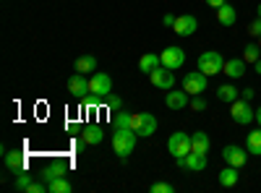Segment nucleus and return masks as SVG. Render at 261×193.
<instances>
[{"label": "nucleus", "mask_w": 261, "mask_h": 193, "mask_svg": "<svg viewBox=\"0 0 261 193\" xmlns=\"http://www.w3.org/2000/svg\"><path fill=\"white\" fill-rule=\"evenodd\" d=\"M136 141H139V133L130 131V128H115L113 133V149L120 159H125L130 152L136 149Z\"/></svg>", "instance_id": "nucleus-1"}, {"label": "nucleus", "mask_w": 261, "mask_h": 193, "mask_svg": "<svg viewBox=\"0 0 261 193\" xmlns=\"http://www.w3.org/2000/svg\"><path fill=\"white\" fill-rule=\"evenodd\" d=\"M230 118H232L238 125H248V123H253V120H256V110H251L248 99L238 97V99L230 104Z\"/></svg>", "instance_id": "nucleus-2"}, {"label": "nucleus", "mask_w": 261, "mask_h": 193, "mask_svg": "<svg viewBox=\"0 0 261 193\" xmlns=\"http://www.w3.org/2000/svg\"><path fill=\"white\" fill-rule=\"evenodd\" d=\"M222 159H225V164L243 167V164H246V159H248V154H246V149L230 144V146H225V149H222Z\"/></svg>", "instance_id": "nucleus-11"}, {"label": "nucleus", "mask_w": 261, "mask_h": 193, "mask_svg": "<svg viewBox=\"0 0 261 193\" xmlns=\"http://www.w3.org/2000/svg\"><path fill=\"white\" fill-rule=\"evenodd\" d=\"M206 84H209V76L201 73V71H191V73L183 76V89H186L191 97L204 94V92H206Z\"/></svg>", "instance_id": "nucleus-5"}, {"label": "nucleus", "mask_w": 261, "mask_h": 193, "mask_svg": "<svg viewBox=\"0 0 261 193\" xmlns=\"http://www.w3.org/2000/svg\"><path fill=\"white\" fill-rule=\"evenodd\" d=\"M209 146H212V141H209V136H206L204 131H196V133H191V152L206 154V152H209Z\"/></svg>", "instance_id": "nucleus-18"}, {"label": "nucleus", "mask_w": 261, "mask_h": 193, "mask_svg": "<svg viewBox=\"0 0 261 193\" xmlns=\"http://www.w3.org/2000/svg\"><path fill=\"white\" fill-rule=\"evenodd\" d=\"M160 66H162V58L154 55V52H146V55H141V60H139V71L146 73V76L154 71V68H160Z\"/></svg>", "instance_id": "nucleus-19"}, {"label": "nucleus", "mask_w": 261, "mask_h": 193, "mask_svg": "<svg viewBox=\"0 0 261 193\" xmlns=\"http://www.w3.org/2000/svg\"><path fill=\"white\" fill-rule=\"evenodd\" d=\"M3 159H6V167L11 170V173H21V170H27V157L21 152H8V149L3 146Z\"/></svg>", "instance_id": "nucleus-14"}, {"label": "nucleus", "mask_w": 261, "mask_h": 193, "mask_svg": "<svg viewBox=\"0 0 261 193\" xmlns=\"http://www.w3.org/2000/svg\"><path fill=\"white\" fill-rule=\"evenodd\" d=\"M99 102H102V97H99V94H92V92L84 97V104H86V107H99Z\"/></svg>", "instance_id": "nucleus-33"}, {"label": "nucleus", "mask_w": 261, "mask_h": 193, "mask_svg": "<svg viewBox=\"0 0 261 193\" xmlns=\"http://www.w3.org/2000/svg\"><path fill=\"white\" fill-rule=\"evenodd\" d=\"M256 123L261 125V107H258V110H256Z\"/></svg>", "instance_id": "nucleus-40"}, {"label": "nucleus", "mask_w": 261, "mask_h": 193, "mask_svg": "<svg viewBox=\"0 0 261 193\" xmlns=\"http://www.w3.org/2000/svg\"><path fill=\"white\" fill-rule=\"evenodd\" d=\"M246 66H248V63L243 60V58H232V60H225V73L230 76V78H241L243 73H246Z\"/></svg>", "instance_id": "nucleus-16"}, {"label": "nucleus", "mask_w": 261, "mask_h": 193, "mask_svg": "<svg viewBox=\"0 0 261 193\" xmlns=\"http://www.w3.org/2000/svg\"><path fill=\"white\" fill-rule=\"evenodd\" d=\"M160 58H162V66L170 68V71L183 68V63H186V52H183V47H175V45H170L167 50H162Z\"/></svg>", "instance_id": "nucleus-8"}, {"label": "nucleus", "mask_w": 261, "mask_h": 193, "mask_svg": "<svg viewBox=\"0 0 261 193\" xmlns=\"http://www.w3.org/2000/svg\"><path fill=\"white\" fill-rule=\"evenodd\" d=\"M47 190H50V193H71L73 185L65 180V178H58V180H53V183L47 185Z\"/></svg>", "instance_id": "nucleus-26"}, {"label": "nucleus", "mask_w": 261, "mask_h": 193, "mask_svg": "<svg viewBox=\"0 0 261 193\" xmlns=\"http://www.w3.org/2000/svg\"><path fill=\"white\" fill-rule=\"evenodd\" d=\"M238 180H241V175H238V167L225 164V170L220 173V185H222V188H232V185H238Z\"/></svg>", "instance_id": "nucleus-21"}, {"label": "nucleus", "mask_w": 261, "mask_h": 193, "mask_svg": "<svg viewBox=\"0 0 261 193\" xmlns=\"http://www.w3.org/2000/svg\"><path fill=\"white\" fill-rule=\"evenodd\" d=\"M167 152L172 154V157H186V154H191V136L188 133H172L170 139H167Z\"/></svg>", "instance_id": "nucleus-6"}, {"label": "nucleus", "mask_w": 261, "mask_h": 193, "mask_svg": "<svg viewBox=\"0 0 261 193\" xmlns=\"http://www.w3.org/2000/svg\"><path fill=\"white\" fill-rule=\"evenodd\" d=\"M241 94H243V99H253V94H256V92H253V89H243Z\"/></svg>", "instance_id": "nucleus-38"}, {"label": "nucleus", "mask_w": 261, "mask_h": 193, "mask_svg": "<svg viewBox=\"0 0 261 193\" xmlns=\"http://www.w3.org/2000/svg\"><path fill=\"white\" fill-rule=\"evenodd\" d=\"M175 164L191 170V173H201V170L206 167V154L191 152V154H186V157H175Z\"/></svg>", "instance_id": "nucleus-10"}, {"label": "nucleus", "mask_w": 261, "mask_h": 193, "mask_svg": "<svg viewBox=\"0 0 261 193\" xmlns=\"http://www.w3.org/2000/svg\"><path fill=\"white\" fill-rule=\"evenodd\" d=\"M73 71L76 73H94L97 71V58L94 55H81V58H76V63H73Z\"/></svg>", "instance_id": "nucleus-17"}, {"label": "nucleus", "mask_w": 261, "mask_h": 193, "mask_svg": "<svg viewBox=\"0 0 261 193\" xmlns=\"http://www.w3.org/2000/svg\"><path fill=\"white\" fill-rule=\"evenodd\" d=\"M248 34H251V37H261V18H256L253 24L248 26Z\"/></svg>", "instance_id": "nucleus-34"}, {"label": "nucleus", "mask_w": 261, "mask_h": 193, "mask_svg": "<svg viewBox=\"0 0 261 193\" xmlns=\"http://www.w3.org/2000/svg\"><path fill=\"white\" fill-rule=\"evenodd\" d=\"M256 13H258V18H261V3H258V8H256Z\"/></svg>", "instance_id": "nucleus-41"}, {"label": "nucleus", "mask_w": 261, "mask_h": 193, "mask_svg": "<svg viewBox=\"0 0 261 193\" xmlns=\"http://www.w3.org/2000/svg\"><path fill=\"white\" fill-rule=\"evenodd\" d=\"M149 81H151V87H157V89H162V92H170L172 87H175V76H172V71L165 68V66H160V68L151 71V73H149Z\"/></svg>", "instance_id": "nucleus-7"}, {"label": "nucleus", "mask_w": 261, "mask_h": 193, "mask_svg": "<svg viewBox=\"0 0 261 193\" xmlns=\"http://www.w3.org/2000/svg\"><path fill=\"white\" fill-rule=\"evenodd\" d=\"M196 29H199V21H196L193 16H178L175 18V26H172V32L180 34V37H191Z\"/></svg>", "instance_id": "nucleus-12"}, {"label": "nucleus", "mask_w": 261, "mask_h": 193, "mask_svg": "<svg viewBox=\"0 0 261 193\" xmlns=\"http://www.w3.org/2000/svg\"><path fill=\"white\" fill-rule=\"evenodd\" d=\"M151 193H175V188H172L170 183H154L151 185Z\"/></svg>", "instance_id": "nucleus-32"}, {"label": "nucleus", "mask_w": 261, "mask_h": 193, "mask_svg": "<svg viewBox=\"0 0 261 193\" xmlns=\"http://www.w3.org/2000/svg\"><path fill=\"white\" fill-rule=\"evenodd\" d=\"M47 190V183L45 185H42V183H32L29 188H27V193H45Z\"/></svg>", "instance_id": "nucleus-35"}, {"label": "nucleus", "mask_w": 261, "mask_h": 193, "mask_svg": "<svg viewBox=\"0 0 261 193\" xmlns=\"http://www.w3.org/2000/svg\"><path fill=\"white\" fill-rule=\"evenodd\" d=\"M107 107H110V110H123V99L110 92V94H107Z\"/></svg>", "instance_id": "nucleus-31"}, {"label": "nucleus", "mask_w": 261, "mask_h": 193, "mask_svg": "<svg viewBox=\"0 0 261 193\" xmlns=\"http://www.w3.org/2000/svg\"><path fill=\"white\" fill-rule=\"evenodd\" d=\"M165 104L170 107V110H183V107L191 104V94H188L186 89H183V92H167Z\"/></svg>", "instance_id": "nucleus-15"}, {"label": "nucleus", "mask_w": 261, "mask_h": 193, "mask_svg": "<svg viewBox=\"0 0 261 193\" xmlns=\"http://www.w3.org/2000/svg\"><path fill=\"white\" fill-rule=\"evenodd\" d=\"M130 120H134V115H130V113H123V110H115L113 113L115 128H130Z\"/></svg>", "instance_id": "nucleus-27"}, {"label": "nucleus", "mask_w": 261, "mask_h": 193, "mask_svg": "<svg viewBox=\"0 0 261 193\" xmlns=\"http://www.w3.org/2000/svg\"><path fill=\"white\" fill-rule=\"evenodd\" d=\"M217 21H220L222 26H232L235 21H238V13H235V8H232L230 3L220 6V8H217Z\"/></svg>", "instance_id": "nucleus-20"}, {"label": "nucleus", "mask_w": 261, "mask_h": 193, "mask_svg": "<svg viewBox=\"0 0 261 193\" xmlns=\"http://www.w3.org/2000/svg\"><path fill=\"white\" fill-rule=\"evenodd\" d=\"M84 139H86V144H89V146H97V144H102L105 133H102L99 125H89V128L84 131Z\"/></svg>", "instance_id": "nucleus-25"}, {"label": "nucleus", "mask_w": 261, "mask_h": 193, "mask_svg": "<svg viewBox=\"0 0 261 193\" xmlns=\"http://www.w3.org/2000/svg\"><path fill=\"white\" fill-rule=\"evenodd\" d=\"M191 107L193 110H206V99H204V94H196V97H191Z\"/></svg>", "instance_id": "nucleus-30"}, {"label": "nucleus", "mask_w": 261, "mask_h": 193, "mask_svg": "<svg viewBox=\"0 0 261 193\" xmlns=\"http://www.w3.org/2000/svg\"><path fill=\"white\" fill-rule=\"evenodd\" d=\"M32 183H34V180H32V175L27 173V170H21V173H16V190H27Z\"/></svg>", "instance_id": "nucleus-28"}, {"label": "nucleus", "mask_w": 261, "mask_h": 193, "mask_svg": "<svg viewBox=\"0 0 261 193\" xmlns=\"http://www.w3.org/2000/svg\"><path fill=\"white\" fill-rule=\"evenodd\" d=\"M238 97H241V92H238L232 84H222V87L217 89V99H220V102H230V104H232Z\"/></svg>", "instance_id": "nucleus-23"}, {"label": "nucleus", "mask_w": 261, "mask_h": 193, "mask_svg": "<svg viewBox=\"0 0 261 193\" xmlns=\"http://www.w3.org/2000/svg\"><path fill=\"white\" fill-rule=\"evenodd\" d=\"M130 131H136L141 139H146L157 131V118L151 113H136L134 120H130Z\"/></svg>", "instance_id": "nucleus-4"}, {"label": "nucleus", "mask_w": 261, "mask_h": 193, "mask_svg": "<svg viewBox=\"0 0 261 193\" xmlns=\"http://www.w3.org/2000/svg\"><path fill=\"white\" fill-rule=\"evenodd\" d=\"M68 92L73 97H86V94H89V78H86L84 73H73L68 78Z\"/></svg>", "instance_id": "nucleus-13"}, {"label": "nucleus", "mask_w": 261, "mask_h": 193, "mask_svg": "<svg viewBox=\"0 0 261 193\" xmlns=\"http://www.w3.org/2000/svg\"><path fill=\"white\" fill-rule=\"evenodd\" d=\"M175 18H178V16H172V13H165V16H162V24H165V26H175Z\"/></svg>", "instance_id": "nucleus-36"}, {"label": "nucleus", "mask_w": 261, "mask_h": 193, "mask_svg": "<svg viewBox=\"0 0 261 193\" xmlns=\"http://www.w3.org/2000/svg\"><path fill=\"white\" fill-rule=\"evenodd\" d=\"M258 58H261V47H258V45H246L243 60H246V63H256Z\"/></svg>", "instance_id": "nucleus-29"}, {"label": "nucleus", "mask_w": 261, "mask_h": 193, "mask_svg": "<svg viewBox=\"0 0 261 193\" xmlns=\"http://www.w3.org/2000/svg\"><path fill=\"white\" fill-rule=\"evenodd\" d=\"M89 92L92 94H99V97H107V94L113 92V78L107 76V73H102V71H94L92 78H89Z\"/></svg>", "instance_id": "nucleus-9"}, {"label": "nucleus", "mask_w": 261, "mask_h": 193, "mask_svg": "<svg viewBox=\"0 0 261 193\" xmlns=\"http://www.w3.org/2000/svg\"><path fill=\"white\" fill-rule=\"evenodd\" d=\"M253 66H256V73H258V76H261V58H258V60H256V63H253Z\"/></svg>", "instance_id": "nucleus-39"}, {"label": "nucleus", "mask_w": 261, "mask_h": 193, "mask_svg": "<svg viewBox=\"0 0 261 193\" xmlns=\"http://www.w3.org/2000/svg\"><path fill=\"white\" fill-rule=\"evenodd\" d=\"M204 3L209 6V8H220V6H225L227 0H204Z\"/></svg>", "instance_id": "nucleus-37"}, {"label": "nucleus", "mask_w": 261, "mask_h": 193, "mask_svg": "<svg viewBox=\"0 0 261 193\" xmlns=\"http://www.w3.org/2000/svg\"><path fill=\"white\" fill-rule=\"evenodd\" d=\"M246 149H248V154H258V157H261V128H258V131H251V133H248Z\"/></svg>", "instance_id": "nucleus-24"}, {"label": "nucleus", "mask_w": 261, "mask_h": 193, "mask_svg": "<svg viewBox=\"0 0 261 193\" xmlns=\"http://www.w3.org/2000/svg\"><path fill=\"white\" fill-rule=\"evenodd\" d=\"M65 170H68V167H65L63 162H53V164L45 170V173H42V178H45V183L50 185L53 180H58V178H63V175H65Z\"/></svg>", "instance_id": "nucleus-22"}, {"label": "nucleus", "mask_w": 261, "mask_h": 193, "mask_svg": "<svg viewBox=\"0 0 261 193\" xmlns=\"http://www.w3.org/2000/svg\"><path fill=\"white\" fill-rule=\"evenodd\" d=\"M222 68H225V60L217 50H206V52L199 55V71L201 73L214 76V73H222Z\"/></svg>", "instance_id": "nucleus-3"}]
</instances>
